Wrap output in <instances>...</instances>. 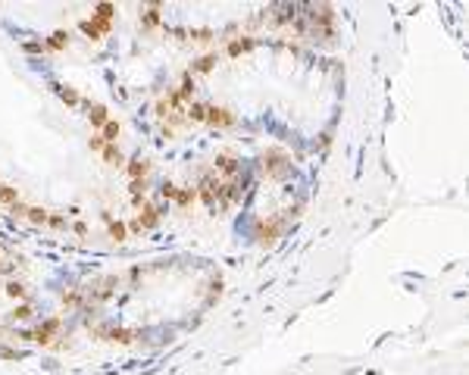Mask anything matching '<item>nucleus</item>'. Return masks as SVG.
Masks as SVG:
<instances>
[{"instance_id":"1","label":"nucleus","mask_w":469,"mask_h":375,"mask_svg":"<svg viewBox=\"0 0 469 375\" xmlns=\"http://www.w3.org/2000/svg\"><path fill=\"white\" fill-rule=\"evenodd\" d=\"M82 31H85L88 38H94V41H97L100 34H106V31H110V22H106V19H97V16H94L91 22H82Z\"/></svg>"},{"instance_id":"2","label":"nucleus","mask_w":469,"mask_h":375,"mask_svg":"<svg viewBox=\"0 0 469 375\" xmlns=\"http://www.w3.org/2000/svg\"><path fill=\"white\" fill-rule=\"evenodd\" d=\"M97 154H100V157H103V160H106L110 166H122V150L116 147V144H106V141H103Z\"/></svg>"},{"instance_id":"3","label":"nucleus","mask_w":469,"mask_h":375,"mask_svg":"<svg viewBox=\"0 0 469 375\" xmlns=\"http://www.w3.org/2000/svg\"><path fill=\"white\" fill-rule=\"evenodd\" d=\"M88 119H91V125L94 128H103L106 125V106H100V103H94V106H88Z\"/></svg>"},{"instance_id":"4","label":"nucleus","mask_w":469,"mask_h":375,"mask_svg":"<svg viewBox=\"0 0 469 375\" xmlns=\"http://www.w3.org/2000/svg\"><path fill=\"white\" fill-rule=\"evenodd\" d=\"M53 331H57V319H50V322H44V325H38V328H34V341H41V344H47Z\"/></svg>"},{"instance_id":"5","label":"nucleus","mask_w":469,"mask_h":375,"mask_svg":"<svg viewBox=\"0 0 469 375\" xmlns=\"http://www.w3.org/2000/svg\"><path fill=\"white\" fill-rule=\"evenodd\" d=\"M57 94H60V97H63V100H66L69 106H75L78 100H82V97H78V91H72L69 85H66V88H57Z\"/></svg>"},{"instance_id":"6","label":"nucleus","mask_w":469,"mask_h":375,"mask_svg":"<svg viewBox=\"0 0 469 375\" xmlns=\"http://www.w3.org/2000/svg\"><path fill=\"white\" fill-rule=\"evenodd\" d=\"M47 44H50L53 50H60V47H66V44H69V34H66V31H53Z\"/></svg>"},{"instance_id":"7","label":"nucleus","mask_w":469,"mask_h":375,"mask_svg":"<svg viewBox=\"0 0 469 375\" xmlns=\"http://www.w3.org/2000/svg\"><path fill=\"white\" fill-rule=\"evenodd\" d=\"M110 235H113L116 241H125V225H122V222H110Z\"/></svg>"},{"instance_id":"8","label":"nucleus","mask_w":469,"mask_h":375,"mask_svg":"<svg viewBox=\"0 0 469 375\" xmlns=\"http://www.w3.org/2000/svg\"><path fill=\"white\" fill-rule=\"evenodd\" d=\"M7 294H10V297H25V285L10 282V285H7Z\"/></svg>"},{"instance_id":"9","label":"nucleus","mask_w":469,"mask_h":375,"mask_svg":"<svg viewBox=\"0 0 469 375\" xmlns=\"http://www.w3.org/2000/svg\"><path fill=\"white\" fill-rule=\"evenodd\" d=\"M13 316H16V319H28V316H31V310H28V307H25V304H19V307H16V313H13Z\"/></svg>"}]
</instances>
